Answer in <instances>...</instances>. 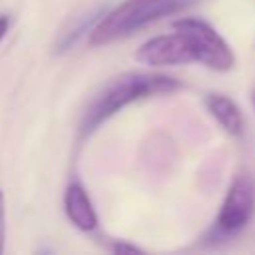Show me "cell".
Listing matches in <instances>:
<instances>
[{
    "instance_id": "6da1fadb",
    "label": "cell",
    "mask_w": 255,
    "mask_h": 255,
    "mask_svg": "<svg viewBox=\"0 0 255 255\" xmlns=\"http://www.w3.org/2000/svg\"><path fill=\"white\" fill-rule=\"evenodd\" d=\"M181 88V82L157 72H128L114 78L88 106L82 124L80 135H90L102 122L124 110L126 106L159 94H171Z\"/></svg>"
},
{
    "instance_id": "7a4b0ae2",
    "label": "cell",
    "mask_w": 255,
    "mask_h": 255,
    "mask_svg": "<svg viewBox=\"0 0 255 255\" xmlns=\"http://www.w3.org/2000/svg\"><path fill=\"white\" fill-rule=\"evenodd\" d=\"M193 0H128L104 14L88 32L90 46H104L126 38L145 24L187 8Z\"/></svg>"
},
{
    "instance_id": "3957f363",
    "label": "cell",
    "mask_w": 255,
    "mask_h": 255,
    "mask_svg": "<svg viewBox=\"0 0 255 255\" xmlns=\"http://www.w3.org/2000/svg\"><path fill=\"white\" fill-rule=\"evenodd\" d=\"M173 30L181 32L191 46L195 62L215 70L229 72L235 66V54L229 44L209 26L205 20L197 18H179L173 22Z\"/></svg>"
},
{
    "instance_id": "277c9868",
    "label": "cell",
    "mask_w": 255,
    "mask_h": 255,
    "mask_svg": "<svg viewBox=\"0 0 255 255\" xmlns=\"http://www.w3.org/2000/svg\"><path fill=\"white\" fill-rule=\"evenodd\" d=\"M255 207V187L247 175H237L229 185L221 209L217 213L213 233L217 239L237 235L251 219Z\"/></svg>"
},
{
    "instance_id": "5b68a950",
    "label": "cell",
    "mask_w": 255,
    "mask_h": 255,
    "mask_svg": "<svg viewBox=\"0 0 255 255\" xmlns=\"http://www.w3.org/2000/svg\"><path fill=\"white\" fill-rule=\"evenodd\" d=\"M135 62L151 68L159 66H181V64H191L195 62L193 52L185 36L177 30L173 34H161L145 40L133 54Z\"/></svg>"
},
{
    "instance_id": "8992f818",
    "label": "cell",
    "mask_w": 255,
    "mask_h": 255,
    "mask_svg": "<svg viewBox=\"0 0 255 255\" xmlns=\"http://www.w3.org/2000/svg\"><path fill=\"white\" fill-rule=\"evenodd\" d=\"M64 209L68 219L80 229V231H94L98 227V215L96 209L88 197V191L80 183H70L66 187L64 195Z\"/></svg>"
},
{
    "instance_id": "52a82bcc",
    "label": "cell",
    "mask_w": 255,
    "mask_h": 255,
    "mask_svg": "<svg viewBox=\"0 0 255 255\" xmlns=\"http://www.w3.org/2000/svg\"><path fill=\"white\" fill-rule=\"evenodd\" d=\"M205 108L227 133H231L235 137L243 135L245 120H243L239 106L233 100H229L227 96H221V94H209L205 98Z\"/></svg>"
},
{
    "instance_id": "ba28073f",
    "label": "cell",
    "mask_w": 255,
    "mask_h": 255,
    "mask_svg": "<svg viewBox=\"0 0 255 255\" xmlns=\"http://www.w3.org/2000/svg\"><path fill=\"white\" fill-rule=\"evenodd\" d=\"M104 14H106V8H96L94 12L82 16V18H80V24H78L74 30L70 28L68 32L62 34V38H60V42H58V52H66V50H70V48L78 42V38H80L82 34L90 32V30L94 28V24H96Z\"/></svg>"
},
{
    "instance_id": "9c48e42d",
    "label": "cell",
    "mask_w": 255,
    "mask_h": 255,
    "mask_svg": "<svg viewBox=\"0 0 255 255\" xmlns=\"http://www.w3.org/2000/svg\"><path fill=\"white\" fill-rule=\"evenodd\" d=\"M4 241H6V199L4 193L0 191V253L4 251Z\"/></svg>"
},
{
    "instance_id": "30bf717a",
    "label": "cell",
    "mask_w": 255,
    "mask_h": 255,
    "mask_svg": "<svg viewBox=\"0 0 255 255\" xmlns=\"http://www.w3.org/2000/svg\"><path fill=\"white\" fill-rule=\"evenodd\" d=\"M112 251L114 253H143L139 247H135V245H131V243H114L112 245Z\"/></svg>"
},
{
    "instance_id": "8fae6325",
    "label": "cell",
    "mask_w": 255,
    "mask_h": 255,
    "mask_svg": "<svg viewBox=\"0 0 255 255\" xmlns=\"http://www.w3.org/2000/svg\"><path fill=\"white\" fill-rule=\"evenodd\" d=\"M8 26H10V20H8V16H0V40L6 36V32H8Z\"/></svg>"
},
{
    "instance_id": "7c38bea8",
    "label": "cell",
    "mask_w": 255,
    "mask_h": 255,
    "mask_svg": "<svg viewBox=\"0 0 255 255\" xmlns=\"http://www.w3.org/2000/svg\"><path fill=\"white\" fill-rule=\"evenodd\" d=\"M253 108H255V90H253Z\"/></svg>"
}]
</instances>
